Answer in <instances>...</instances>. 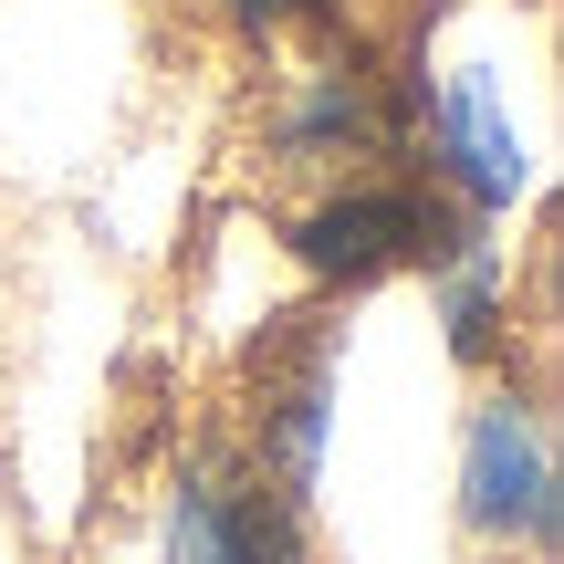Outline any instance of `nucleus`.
Masks as SVG:
<instances>
[{"mask_svg":"<svg viewBox=\"0 0 564 564\" xmlns=\"http://www.w3.org/2000/svg\"><path fill=\"white\" fill-rule=\"evenodd\" d=\"M470 523L481 533H554V460H544V429L523 408H481L470 419Z\"/></svg>","mask_w":564,"mask_h":564,"instance_id":"1","label":"nucleus"},{"mask_svg":"<svg viewBox=\"0 0 564 564\" xmlns=\"http://www.w3.org/2000/svg\"><path fill=\"white\" fill-rule=\"evenodd\" d=\"M408 251H429V262H440L449 230L429 220L419 199H398V188H377V199H335V209H314V220H303V262H314V272H345V282L408 262Z\"/></svg>","mask_w":564,"mask_h":564,"instance_id":"2","label":"nucleus"},{"mask_svg":"<svg viewBox=\"0 0 564 564\" xmlns=\"http://www.w3.org/2000/svg\"><path fill=\"white\" fill-rule=\"evenodd\" d=\"M167 564H293V533H282L272 502H241L220 481L178 491V523H167Z\"/></svg>","mask_w":564,"mask_h":564,"instance_id":"3","label":"nucleus"},{"mask_svg":"<svg viewBox=\"0 0 564 564\" xmlns=\"http://www.w3.org/2000/svg\"><path fill=\"white\" fill-rule=\"evenodd\" d=\"M440 167L470 199H512V188H523V137H512V116L491 105V84H470V74L440 95Z\"/></svg>","mask_w":564,"mask_h":564,"instance_id":"4","label":"nucleus"},{"mask_svg":"<svg viewBox=\"0 0 564 564\" xmlns=\"http://www.w3.org/2000/svg\"><path fill=\"white\" fill-rule=\"evenodd\" d=\"M314 429H324V366L293 387V408H282V460H293V481L314 470Z\"/></svg>","mask_w":564,"mask_h":564,"instance_id":"5","label":"nucleus"},{"mask_svg":"<svg viewBox=\"0 0 564 564\" xmlns=\"http://www.w3.org/2000/svg\"><path fill=\"white\" fill-rule=\"evenodd\" d=\"M241 21H293V11H314V0H230Z\"/></svg>","mask_w":564,"mask_h":564,"instance_id":"6","label":"nucleus"}]
</instances>
